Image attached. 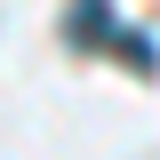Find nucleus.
<instances>
[{"label": "nucleus", "mask_w": 160, "mask_h": 160, "mask_svg": "<svg viewBox=\"0 0 160 160\" xmlns=\"http://www.w3.org/2000/svg\"><path fill=\"white\" fill-rule=\"evenodd\" d=\"M64 32H72L80 48H112V56H128L136 72H152V64H160V48H152L144 32L112 24V0H72V24H64Z\"/></svg>", "instance_id": "1"}]
</instances>
